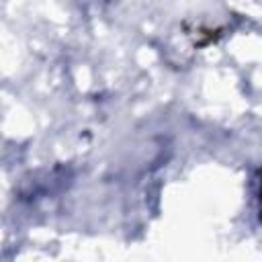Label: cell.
I'll return each mask as SVG.
<instances>
[{
  "label": "cell",
  "mask_w": 262,
  "mask_h": 262,
  "mask_svg": "<svg viewBox=\"0 0 262 262\" xmlns=\"http://www.w3.org/2000/svg\"><path fill=\"white\" fill-rule=\"evenodd\" d=\"M260 221H262V186H260Z\"/></svg>",
  "instance_id": "obj_1"
}]
</instances>
